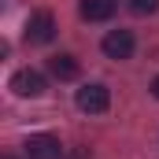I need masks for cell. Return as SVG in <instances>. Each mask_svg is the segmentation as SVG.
<instances>
[{
  "mask_svg": "<svg viewBox=\"0 0 159 159\" xmlns=\"http://www.w3.org/2000/svg\"><path fill=\"white\" fill-rule=\"evenodd\" d=\"M11 89H15L19 96H30V100H37V96H44L48 81H44V74H41V70L22 67V70H15V74H11Z\"/></svg>",
  "mask_w": 159,
  "mask_h": 159,
  "instance_id": "3957f363",
  "label": "cell"
},
{
  "mask_svg": "<svg viewBox=\"0 0 159 159\" xmlns=\"http://www.w3.org/2000/svg\"><path fill=\"white\" fill-rule=\"evenodd\" d=\"M26 159H63V144H59V137H52V133H34V137H26Z\"/></svg>",
  "mask_w": 159,
  "mask_h": 159,
  "instance_id": "277c9868",
  "label": "cell"
},
{
  "mask_svg": "<svg viewBox=\"0 0 159 159\" xmlns=\"http://www.w3.org/2000/svg\"><path fill=\"white\" fill-rule=\"evenodd\" d=\"M100 48H104V56L107 59H129L133 56V48H137V41L129 30H107L104 41H100Z\"/></svg>",
  "mask_w": 159,
  "mask_h": 159,
  "instance_id": "7a4b0ae2",
  "label": "cell"
},
{
  "mask_svg": "<svg viewBox=\"0 0 159 159\" xmlns=\"http://www.w3.org/2000/svg\"><path fill=\"white\" fill-rule=\"evenodd\" d=\"M48 74L59 78V81H74L78 78V59L67 56V52H63V56H52V59H48Z\"/></svg>",
  "mask_w": 159,
  "mask_h": 159,
  "instance_id": "8992f818",
  "label": "cell"
},
{
  "mask_svg": "<svg viewBox=\"0 0 159 159\" xmlns=\"http://www.w3.org/2000/svg\"><path fill=\"white\" fill-rule=\"evenodd\" d=\"M52 37H56V19H52V11H34L30 22H26V41H30V44H48Z\"/></svg>",
  "mask_w": 159,
  "mask_h": 159,
  "instance_id": "5b68a950",
  "label": "cell"
},
{
  "mask_svg": "<svg viewBox=\"0 0 159 159\" xmlns=\"http://www.w3.org/2000/svg\"><path fill=\"white\" fill-rule=\"evenodd\" d=\"M126 7H129L133 15H152L159 7V0H126Z\"/></svg>",
  "mask_w": 159,
  "mask_h": 159,
  "instance_id": "ba28073f",
  "label": "cell"
},
{
  "mask_svg": "<svg viewBox=\"0 0 159 159\" xmlns=\"http://www.w3.org/2000/svg\"><path fill=\"white\" fill-rule=\"evenodd\" d=\"M152 96L159 100V78H152Z\"/></svg>",
  "mask_w": 159,
  "mask_h": 159,
  "instance_id": "9c48e42d",
  "label": "cell"
},
{
  "mask_svg": "<svg viewBox=\"0 0 159 159\" xmlns=\"http://www.w3.org/2000/svg\"><path fill=\"white\" fill-rule=\"evenodd\" d=\"M74 104H78L85 115H104V111L111 107V93H107V85L93 81V85H81V89H78Z\"/></svg>",
  "mask_w": 159,
  "mask_h": 159,
  "instance_id": "6da1fadb",
  "label": "cell"
},
{
  "mask_svg": "<svg viewBox=\"0 0 159 159\" xmlns=\"http://www.w3.org/2000/svg\"><path fill=\"white\" fill-rule=\"evenodd\" d=\"M115 15V0H81V19L89 22H107Z\"/></svg>",
  "mask_w": 159,
  "mask_h": 159,
  "instance_id": "52a82bcc",
  "label": "cell"
}]
</instances>
